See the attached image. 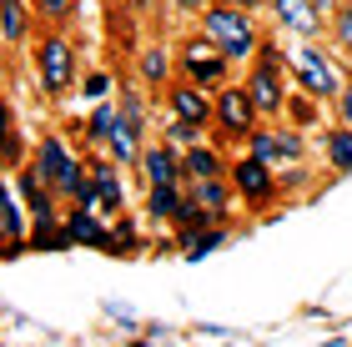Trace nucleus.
Instances as JSON below:
<instances>
[{"mask_svg":"<svg viewBox=\"0 0 352 347\" xmlns=\"http://www.w3.org/2000/svg\"><path fill=\"white\" fill-rule=\"evenodd\" d=\"M201 36L212 41L232 66H236V60H252V56H257V45H262L252 10H236V5H206L201 10Z\"/></svg>","mask_w":352,"mask_h":347,"instance_id":"f257e3e1","label":"nucleus"},{"mask_svg":"<svg viewBox=\"0 0 352 347\" xmlns=\"http://www.w3.org/2000/svg\"><path fill=\"white\" fill-rule=\"evenodd\" d=\"M30 171H36V177L51 186L56 197H66V201H71L76 186L86 181V161H81V156H76L60 136H41V141H36V161H30Z\"/></svg>","mask_w":352,"mask_h":347,"instance_id":"f03ea898","label":"nucleus"},{"mask_svg":"<svg viewBox=\"0 0 352 347\" xmlns=\"http://www.w3.org/2000/svg\"><path fill=\"white\" fill-rule=\"evenodd\" d=\"M247 96L252 106H257L262 116H282V106H287V81H282V51L272 41L257 45V56H252V71H247Z\"/></svg>","mask_w":352,"mask_h":347,"instance_id":"7ed1b4c3","label":"nucleus"},{"mask_svg":"<svg viewBox=\"0 0 352 347\" xmlns=\"http://www.w3.org/2000/svg\"><path fill=\"white\" fill-rule=\"evenodd\" d=\"M292 81H297V91L302 96H312V101H338V91H342V76H338V66L327 60V51L322 45H312V41H302L297 51H292Z\"/></svg>","mask_w":352,"mask_h":347,"instance_id":"20e7f679","label":"nucleus"},{"mask_svg":"<svg viewBox=\"0 0 352 347\" xmlns=\"http://www.w3.org/2000/svg\"><path fill=\"white\" fill-rule=\"evenodd\" d=\"M257 121H262V111L252 106V96H247V86H221L217 96H212V126L221 136H232V141H247L252 131H257Z\"/></svg>","mask_w":352,"mask_h":347,"instance_id":"39448f33","label":"nucleus"},{"mask_svg":"<svg viewBox=\"0 0 352 347\" xmlns=\"http://www.w3.org/2000/svg\"><path fill=\"white\" fill-rule=\"evenodd\" d=\"M36 76H41V91H45V96H66V91L76 86V51H71V41L60 36V30H51V36L41 41V51H36Z\"/></svg>","mask_w":352,"mask_h":347,"instance_id":"423d86ee","label":"nucleus"},{"mask_svg":"<svg viewBox=\"0 0 352 347\" xmlns=\"http://www.w3.org/2000/svg\"><path fill=\"white\" fill-rule=\"evenodd\" d=\"M247 151L267 161L272 171L277 166H297L302 156H307V136L297 131V126H257V131L247 136Z\"/></svg>","mask_w":352,"mask_h":347,"instance_id":"0eeeda50","label":"nucleus"},{"mask_svg":"<svg viewBox=\"0 0 352 347\" xmlns=\"http://www.w3.org/2000/svg\"><path fill=\"white\" fill-rule=\"evenodd\" d=\"M227 76H232V60L221 56L206 36L182 45V81L201 86V91H221V86H227Z\"/></svg>","mask_w":352,"mask_h":347,"instance_id":"6e6552de","label":"nucleus"},{"mask_svg":"<svg viewBox=\"0 0 352 347\" xmlns=\"http://www.w3.org/2000/svg\"><path fill=\"white\" fill-rule=\"evenodd\" d=\"M227 181L236 201H247V207H267V201H277V171H272L267 161H257V156H236V161L227 166Z\"/></svg>","mask_w":352,"mask_h":347,"instance_id":"1a4fd4ad","label":"nucleus"},{"mask_svg":"<svg viewBox=\"0 0 352 347\" xmlns=\"http://www.w3.org/2000/svg\"><path fill=\"white\" fill-rule=\"evenodd\" d=\"M141 177H146V186H186L182 177V151H171L166 141H156V146H141Z\"/></svg>","mask_w":352,"mask_h":347,"instance_id":"9d476101","label":"nucleus"},{"mask_svg":"<svg viewBox=\"0 0 352 347\" xmlns=\"http://www.w3.org/2000/svg\"><path fill=\"white\" fill-rule=\"evenodd\" d=\"M166 106L176 121H191V126H212V91L191 86V81H176L166 91Z\"/></svg>","mask_w":352,"mask_h":347,"instance_id":"9b49d317","label":"nucleus"},{"mask_svg":"<svg viewBox=\"0 0 352 347\" xmlns=\"http://www.w3.org/2000/svg\"><path fill=\"white\" fill-rule=\"evenodd\" d=\"M86 171H91V181H96V197H101V212H106V216H116V212L126 207L121 166L111 161V156H91V161H86Z\"/></svg>","mask_w":352,"mask_h":347,"instance_id":"f8f14e48","label":"nucleus"},{"mask_svg":"<svg viewBox=\"0 0 352 347\" xmlns=\"http://www.w3.org/2000/svg\"><path fill=\"white\" fill-rule=\"evenodd\" d=\"M15 192H21V201H25V212H30V222H56V216H60V207H56V192H51V186H45L41 177H36V171H21V177H15Z\"/></svg>","mask_w":352,"mask_h":347,"instance_id":"ddd939ff","label":"nucleus"},{"mask_svg":"<svg viewBox=\"0 0 352 347\" xmlns=\"http://www.w3.org/2000/svg\"><path fill=\"white\" fill-rule=\"evenodd\" d=\"M66 236H71V247H96V251H111V227L101 222L96 212H81V207H71L66 216Z\"/></svg>","mask_w":352,"mask_h":347,"instance_id":"4468645a","label":"nucleus"},{"mask_svg":"<svg viewBox=\"0 0 352 347\" xmlns=\"http://www.w3.org/2000/svg\"><path fill=\"white\" fill-rule=\"evenodd\" d=\"M141 131H146V116H126L121 111L116 131H111V141H106V151H111L116 166H136L141 161Z\"/></svg>","mask_w":352,"mask_h":347,"instance_id":"2eb2a0df","label":"nucleus"},{"mask_svg":"<svg viewBox=\"0 0 352 347\" xmlns=\"http://www.w3.org/2000/svg\"><path fill=\"white\" fill-rule=\"evenodd\" d=\"M267 5L277 10V21H282L287 30H297L302 41H312L317 30H322V21H327V15L317 10L312 0H267Z\"/></svg>","mask_w":352,"mask_h":347,"instance_id":"dca6fc26","label":"nucleus"},{"mask_svg":"<svg viewBox=\"0 0 352 347\" xmlns=\"http://www.w3.org/2000/svg\"><path fill=\"white\" fill-rule=\"evenodd\" d=\"M182 177H186V181L227 177V156H221L217 146H206V141H197V146H186V151H182Z\"/></svg>","mask_w":352,"mask_h":347,"instance_id":"f3484780","label":"nucleus"},{"mask_svg":"<svg viewBox=\"0 0 352 347\" xmlns=\"http://www.w3.org/2000/svg\"><path fill=\"white\" fill-rule=\"evenodd\" d=\"M186 197H191V201H201V207L221 222V216L232 212V197H236V192H232V181H227V177H206V181H186Z\"/></svg>","mask_w":352,"mask_h":347,"instance_id":"a211bd4d","label":"nucleus"},{"mask_svg":"<svg viewBox=\"0 0 352 347\" xmlns=\"http://www.w3.org/2000/svg\"><path fill=\"white\" fill-rule=\"evenodd\" d=\"M176 242H182V257L186 262H201V257H212L217 247H227V227H201V232H182L176 236Z\"/></svg>","mask_w":352,"mask_h":347,"instance_id":"6ab92c4d","label":"nucleus"},{"mask_svg":"<svg viewBox=\"0 0 352 347\" xmlns=\"http://www.w3.org/2000/svg\"><path fill=\"white\" fill-rule=\"evenodd\" d=\"M25 30H30L25 0H0V41L6 45H25Z\"/></svg>","mask_w":352,"mask_h":347,"instance_id":"aec40b11","label":"nucleus"},{"mask_svg":"<svg viewBox=\"0 0 352 347\" xmlns=\"http://www.w3.org/2000/svg\"><path fill=\"white\" fill-rule=\"evenodd\" d=\"M186 201V186H146V216L151 222H171Z\"/></svg>","mask_w":352,"mask_h":347,"instance_id":"412c9836","label":"nucleus"},{"mask_svg":"<svg viewBox=\"0 0 352 347\" xmlns=\"http://www.w3.org/2000/svg\"><path fill=\"white\" fill-rule=\"evenodd\" d=\"M25 247L30 251H66L71 247V236H66V222H30V232H25Z\"/></svg>","mask_w":352,"mask_h":347,"instance_id":"4be33fe9","label":"nucleus"},{"mask_svg":"<svg viewBox=\"0 0 352 347\" xmlns=\"http://www.w3.org/2000/svg\"><path fill=\"white\" fill-rule=\"evenodd\" d=\"M322 151H327L332 171H352V131L347 126H332V131L322 136Z\"/></svg>","mask_w":352,"mask_h":347,"instance_id":"5701e85b","label":"nucleus"},{"mask_svg":"<svg viewBox=\"0 0 352 347\" xmlns=\"http://www.w3.org/2000/svg\"><path fill=\"white\" fill-rule=\"evenodd\" d=\"M116 121H121L116 106H111V101H96V106H91V116H86V136L96 141V146H106L111 131H116Z\"/></svg>","mask_w":352,"mask_h":347,"instance_id":"b1692460","label":"nucleus"},{"mask_svg":"<svg viewBox=\"0 0 352 347\" xmlns=\"http://www.w3.org/2000/svg\"><path fill=\"white\" fill-rule=\"evenodd\" d=\"M206 136V126H191V121H166V131H162V141H166V146L171 151H186V146H197V141Z\"/></svg>","mask_w":352,"mask_h":347,"instance_id":"393cba45","label":"nucleus"},{"mask_svg":"<svg viewBox=\"0 0 352 347\" xmlns=\"http://www.w3.org/2000/svg\"><path fill=\"white\" fill-rule=\"evenodd\" d=\"M166 71H171L166 51H162V45H151V51L141 56V81H146V86H162V81H166Z\"/></svg>","mask_w":352,"mask_h":347,"instance_id":"a878e982","label":"nucleus"},{"mask_svg":"<svg viewBox=\"0 0 352 347\" xmlns=\"http://www.w3.org/2000/svg\"><path fill=\"white\" fill-rule=\"evenodd\" d=\"M327 30H332V41H338L342 51H352V0H342V5L327 15Z\"/></svg>","mask_w":352,"mask_h":347,"instance_id":"bb28decb","label":"nucleus"},{"mask_svg":"<svg viewBox=\"0 0 352 347\" xmlns=\"http://www.w3.org/2000/svg\"><path fill=\"white\" fill-rule=\"evenodd\" d=\"M282 111L292 116V126H297V131H307V126L317 121V101H312V96H302V91H297V96H287V106H282Z\"/></svg>","mask_w":352,"mask_h":347,"instance_id":"cd10ccee","label":"nucleus"},{"mask_svg":"<svg viewBox=\"0 0 352 347\" xmlns=\"http://www.w3.org/2000/svg\"><path fill=\"white\" fill-rule=\"evenodd\" d=\"M81 96L96 106V101H111V76L106 71H96V76H86V81H81Z\"/></svg>","mask_w":352,"mask_h":347,"instance_id":"c85d7f7f","label":"nucleus"},{"mask_svg":"<svg viewBox=\"0 0 352 347\" xmlns=\"http://www.w3.org/2000/svg\"><path fill=\"white\" fill-rule=\"evenodd\" d=\"M338 126L352 131V81H342V91H338Z\"/></svg>","mask_w":352,"mask_h":347,"instance_id":"c756f323","label":"nucleus"},{"mask_svg":"<svg viewBox=\"0 0 352 347\" xmlns=\"http://www.w3.org/2000/svg\"><path fill=\"white\" fill-rule=\"evenodd\" d=\"M71 10H76V0H41V15H45V21H66Z\"/></svg>","mask_w":352,"mask_h":347,"instance_id":"7c9ffc66","label":"nucleus"},{"mask_svg":"<svg viewBox=\"0 0 352 347\" xmlns=\"http://www.w3.org/2000/svg\"><path fill=\"white\" fill-rule=\"evenodd\" d=\"M6 136H15V116H10V106L0 101V141H6Z\"/></svg>","mask_w":352,"mask_h":347,"instance_id":"2f4dec72","label":"nucleus"},{"mask_svg":"<svg viewBox=\"0 0 352 347\" xmlns=\"http://www.w3.org/2000/svg\"><path fill=\"white\" fill-rule=\"evenodd\" d=\"M212 5H236V10H257L262 0H212Z\"/></svg>","mask_w":352,"mask_h":347,"instance_id":"473e14b6","label":"nucleus"},{"mask_svg":"<svg viewBox=\"0 0 352 347\" xmlns=\"http://www.w3.org/2000/svg\"><path fill=\"white\" fill-rule=\"evenodd\" d=\"M171 5H182V10H206L212 0H171Z\"/></svg>","mask_w":352,"mask_h":347,"instance_id":"72a5a7b5","label":"nucleus"},{"mask_svg":"<svg viewBox=\"0 0 352 347\" xmlns=\"http://www.w3.org/2000/svg\"><path fill=\"white\" fill-rule=\"evenodd\" d=\"M312 5H317V10H322V15H332V10H338V5H342V0H312Z\"/></svg>","mask_w":352,"mask_h":347,"instance_id":"f704fd0d","label":"nucleus"},{"mask_svg":"<svg viewBox=\"0 0 352 347\" xmlns=\"http://www.w3.org/2000/svg\"><path fill=\"white\" fill-rule=\"evenodd\" d=\"M131 347H151V342H131Z\"/></svg>","mask_w":352,"mask_h":347,"instance_id":"c9c22d12","label":"nucleus"}]
</instances>
